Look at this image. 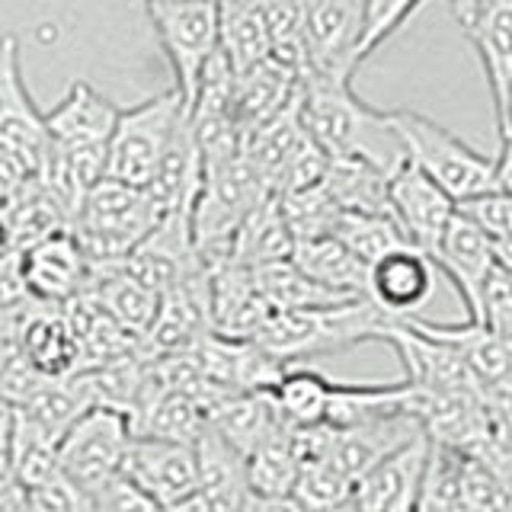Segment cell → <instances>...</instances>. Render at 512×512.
Wrapping results in <instances>:
<instances>
[{
	"label": "cell",
	"mask_w": 512,
	"mask_h": 512,
	"mask_svg": "<svg viewBox=\"0 0 512 512\" xmlns=\"http://www.w3.org/2000/svg\"><path fill=\"white\" fill-rule=\"evenodd\" d=\"M461 500L468 512H509V477L461 455Z\"/></svg>",
	"instance_id": "obj_36"
},
{
	"label": "cell",
	"mask_w": 512,
	"mask_h": 512,
	"mask_svg": "<svg viewBox=\"0 0 512 512\" xmlns=\"http://www.w3.org/2000/svg\"><path fill=\"white\" fill-rule=\"evenodd\" d=\"M250 4H256V7H260V4H263V0H250Z\"/></svg>",
	"instance_id": "obj_43"
},
{
	"label": "cell",
	"mask_w": 512,
	"mask_h": 512,
	"mask_svg": "<svg viewBox=\"0 0 512 512\" xmlns=\"http://www.w3.org/2000/svg\"><path fill=\"white\" fill-rule=\"evenodd\" d=\"M410 512H413V509H410Z\"/></svg>",
	"instance_id": "obj_44"
},
{
	"label": "cell",
	"mask_w": 512,
	"mask_h": 512,
	"mask_svg": "<svg viewBox=\"0 0 512 512\" xmlns=\"http://www.w3.org/2000/svg\"><path fill=\"white\" fill-rule=\"evenodd\" d=\"M272 400H276L279 413L292 426H311L324 423L327 400H330V378L317 372L311 365H288L282 378L269 388Z\"/></svg>",
	"instance_id": "obj_31"
},
{
	"label": "cell",
	"mask_w": 512,
	"mask_h": 512,
	"mask_svg": "<svg viewBox=\"0 0 512 512\" xmlns=\"http://www.w3.org/2000/svg\"><path fill=\"white\" fill-rule=\"evenodd\" d=\"M0 148L20 157L29 173H36L48 151L42 109L29 96L16 36H0Z\"/></svg>",
	"instance_id": "obj_11"
},
{
	"label": "cell",
	"mask_w": 512,
	"mask_h": 512,
	"mask_svg": "<svg viewBox=\"0 0 512 512\" xmlns=\"http://www.w3.org/2000/svg\"><path fill=\"white\" fill-rule=\"evenodd\" d=\"M132 436V423L122 413L90 407L61 436L58 471L84 493L103 500V493L122 477V464Z\"/></svg>",
	"instance_id": "obj_8"
},
{
	"label": "cell",
	"mask_w": 512,
	"mask_h": 512,
	"mask_svg": "<svg viewBox=\"0 0 512 512\" xmlns=\"http://www.w3.org/2000/svg\"><path fill=\"white\" fill-rule=\"evenodd\" d=\"M144 189H148V196L157 205L160 215L192 212V202H196L202 189V151L186 116L176 125V132L154 164V173H151V180L144 183Z\"/></svg>",
	"instance_id": "obj_21"
},
{
	"label": "cell",
	"mask_w": 512,
	"mask_h": 512,
	"mask_svg": "<svg viewBox=\"0 0 512 512\" xmlns=\"http://www.w3.org/2000/svg\"><path fill=\"white\" fill-rule=\"evenodd\" d=\"M324 192L340 212L391 215L388 205V173L365 164V160L330 157L324 173Z\"/></svg>",
	"instance_id": "obj_26"
},
{
	"label": "cell",
	"mask_w": 512,
	"mask_h": 512,
	"mask_svg": "<svg viewBox=\"0 0 512 512\" xmlns=\"http://www.w3.org/2000/svg\"><path fill=\"white\" fill-rule=\"evenodd\" d=\"M205 333H212V308H208V269L199 266L160 292L157 314L138 349L148 359L170 356L192 349Z\"/></svg>",
	"instance_id": "obj_10"
},
{
	"label": "cell",
	"mask_w": 512,
	"mask_h": 512,
	"mask_svg": "<svg viewBox=\"0 0 512 512\" xmlns=\"http://www.w3.org/2000/svg\"><path fill=\"white\" fill-rule=\"evenodd\" d=\"M388 119L404 144V157L423 170L448 199L458 202L480 189H512V141H500V154H480L436 119L413 109H391Z\"/></svg>",
	"instance_id": "obj_2"
},
{
	"label": "cell",
	"mask_w": 512,
	"mask_h": 512,
	"mask_svg": "<svg viewBox=\"0 0 512 512\" xmlns=\"http://www.w3.org/2000/svg\"><path fill=\"white\" fill-rule=\"evenodd\" d=\"M330 234L359 256L365 266L381 260L397 247H410L394 215H368V212H336Z\"/></svg>",
	"instance_id": "obj_32"
},
{
	"label": "cell",
	"mask_w": 512,
	"mask_h": 512,
	"mask_svg": "<svg viewBox=\"0 0 512 512\" xmlns=\"http://www.w3.org/2000/svg\"><path fill=\"white\" fill-rule=\"evenodd\" d=\"M292 247H295V237L279 212L276 196H269L266 202L256 205L244 218V224L237 228L234 244H231V260L244 266H266V263L288 260Z\"/></svg>",
	"instance_id": "obj_28"
},
{
	"label": "cell",
	"mask_w": 512,
	"mask_h": 512,
	"mask_svg": "<svg viewBox=\"0 0 512 512\" xmlns=\"http://www.w3.org/2000/svg\"><path fill=\"white\" fill-rule=\"evenodd\" d=\"M493 96L496 132L512 141V0H484L464 26Z\"/></svg>",
	"instance_id": "obj_13"
},
{
	"label": "cell",
	"mask_w": 512,
	"mask_h": 512,
	"mask_svg": "<svg viewBox=\"0 0 512 512\" xmlns=\"http://www.w3.org/2000/svg\"><path fill=\"white\" fill-rule=\"evenodd\" d=\"M436 285V266L416 247H397L368 266L365 298L388 317L404 320L423 308Z\"/></svg>",
	"instance_id": "obj_17"
},
{
	"label": "cell",
	"mask_w": 512,
	"mask_h": 512,
	"mask_svg": "<svg viewBox=\"0 0 512 512\" xmlns=\"http://www.w3.org/2000/svg\"><path fill=\"white\" fill-rule=\"evenodd\" d=\"M394 317L375 308L365 295L320 304V308L269 311L253 340L285 365L314 356H330L359 343H381L384 327Z\"/></svg>",
	"instance_id": "obj_3"
},
{
	"label": "cell",
	"mask_w": 512,
	"mask_h": 512,
	"mask_svg": "<svg viewBox=\"0 0 512 512\" xmlns=\"http://www.w3.org/2000/svg\"><path fill=\"white\" fill-rule=\"evenodd\" d=\"M240 512H311L295 493H282V496H244Z\"/></svg>",
	"instance_id": "obj_40"
},
{
	"label": "cell",
	"mask_w": 512,
	"mask_h": 512,
	"mask_svg": "<svg viewBox=\"0 0 512 512\" xmlns=\"http://www.w3.org/2000/svg\"><path fill=\"white\" fill-rule=\"evenodd\" d=\"M218 52L234 74L269 58V32L263 10L250 0H218Z\"/></svg>",
	"instance_id": "obj_25"
},
{
	"label": "cell",
	"mask_w": 512,
	"mask_h": 512,
	"mask_svg": "<svg viewBox=\"0 0 512 512\" xmlns=\"http://www.w3.org/2000/svg\"><path fill=\"white\" fill-rule=\"evenodd\" d=\"M304 276L333 288L340 295H365L368 266L349 247H343L333 234H320L308 240H295L292 256H288Z\"/></svg>",
	"instance_id": "obj_24"
},
{
	"label": "cell",
	"mask_w": 512,
	"mask_h": 512,
	"mask_svg": "<svg viewBox=\"0 0 512 512\" xmlns=\"http://www.w3.org/2000/svg\"><path fill=\"white\" fill-rule=\"evenodd\" d=\"M288 426L282 423L269 432V436L250 448L244 455V474H247V493L250 496H282L292 493L298 464L292 455V442H288Z\"/></svg>",
	"instance_id": "obj_30"
},
{
	"label": "cell",
	"mask_w": 512,
	"mask_h": 512,
	"mask_svg": "<svg viewBox=\"0 0 512 512\" xmlns=\"http://www.w3.org/2000/svg\"><path fill=\"white\" fill-rule=\"evenodd\" d=\"M16 346L42 378L80 372V346L61 304H36L16 330Z\"/></svg>",
	"instance_id": "obj_20"
},
{
	"label": "cell",
	"mask_w": 512,
	"mask_h": 512,
	"mask_svg": "<svg viewBox=\"0 0 512 512\" xmlns=\"http://www.w3.org/2000/svg\"><path fill=\"white\" fill-rule=\"evenodd\" d=\"M480 4H484V0H452V13H455V20H458L461 29L471 23V16L477 13Z\"/></svg>",
	"instance_id": "obj_42"
},
{
	"label": "cell",
	"mask_w": 512,
	"mask_h": 512,
	"mask_svg": "<svg viewBox=\"0 0 512 512\" xmlns=\"http://www.w3.org/2000/svg\"><path fill=\"white\" fill-rule=\"evenodd\" d=\"M160 218L144 186L100 176L80 199L71 234L90 263H119Z\"/></svg>",
	"instance_id": "obj_5"
},
{
	"label": "cell",
	"mask_w": 512,
	"mask_h": 512,
	"mask_svg": "<svg viewBox=\"0 0 512 512\" xmlns=\"http://www.w3.org/2000/svg\"><path fill=\"white\" fill-rule=\"evenodd\" d=\"M122 477L148 493L164 509L186 500L199 487L192 445L154 436H132L122 464Z\"/></svg>",
	"instance_id": "obj_14"
},
{
	"label": "cell",
	"mask_w": 512,
	"mask_h": 512,
	"mask_svg": "<svg viewBox=\"0 0 512 512\" xmlns=\"http://www.w3.org/2000/svg\"><path fill=\"white\" fill-rule=\"evenodd\" d=\"M429 436L420 429L391 455L375 461L356 484H352V503L356 512H410L416 490L429 461Z\"/></svg>",
	"instance_id": "obj_15"
},
{
	"label": "cell",
	"mask_w": 512,
	"mask_h": 512,
	"mask_svg": "<svg viewBox=\"0 0 512 512\" xmlns=\"http://www.w3.org/2000/svg\"><path fill=\"white\" fill-rule=\"evenodd\" d=\"M90 407L93 404H90L84 375L74 372L68 378H42L36 388L29 391L23 404H16L13 410L20 413L29 426H36L42 436L61 442V436L71 429V423Z\"/></svg>",
	"instance_id": "obj_23"
},
{
	"label": "cell",
	"mask_w": 512,
	"mask_h": 512,
	"mask_svg": "<svg viewBox=\"0 0 512 512\" xmlns=\"http://www.w3.org/2000/svg\"><path fill=\"white\" fill-rule=\"evenodd\" d=\"M144 10L189 112L205 64L218 52V0H144Z\"/></svg>",
	"instance_id": "obj_6"
},
{
	"label": "cell",
	"mask_w": 512,
	"mask_h": 512,
	"mask_svg": "<svg viewBox=\"0 0 512 512\" xmlns=\"http://www.w3.org/2000/svg\"><path fill=\"white\" fill-rule=\"evenodd\" d=\"M208 308L212 330L234 340H253L269 314V304L253 282V269L234 260L208 269Z\"/></svg>",
	"instance_id": "obj_19"
},
{
	"label": "cell",
	"mask_w": 512,
	"mask_h": 512,
	"mask_svg": "<svg viewBox=\"0 0 512 512\" xmlns=\"http://www.w3.org/2000/svg\"><path fill=\"white\" fill-rule=\"evenodd\" d=\"M119 106L90 87L87 80H71L61 100L42 112L45 135L52 151L68 170L80 196L100 180L106 170V144L116 125Z\"/></svg>",
	"instance_id": "obj_4"
},
{
	"label": "cell",
	"mask_w": 512,
	"mask_h": 512,
	"mask_svg": "<svg viewBox=\"0 0 512 512\" xmlns=\"http://www.w3.org/2000/svg\"><path fill=\"white\" fill-rule=\"evenodd\" d=\"M250 269H253L256 288H260V295L269 304V311L320 308V304L356 298V295H340V292H333V288L314 282L311 276H304V272L292 260H279V263H266V266H250Z\"/></svg>",
	"instance_id": "obj_29"
},
{
	"label": "cell",
	"mask_w": 512,
	"mask_h": 512,
	"mask_svg": "<svg viewBox=\"0 0 512 512\" xmlns=\"http://www.w3.org/2000/svg\"><path fill=\"white\" fill-rule=\"evenodd\" d=\"M16 269L32 301L39 304H64L87 288L90 260L80 250L71 228H61L36 240L32 247L16 253Z\"/></svg>",
	"instance_id": "obj_12"
},
{
	"label": "cell",
	"mask_w": 512,
	"mask_h": 512,
	"mask_svg": "<svg viewBox=\"0 0 512 512\" xmlns=\"http://www.w3.org/2000/svg\"><path fill=\"white\" fill-rule=\"evenodd\" d=\"M477 320L503 340L512 336V266L496 263L487 272L484 288H480Z\"/></svg>",
	"instance_id": "obj_37"
},
{
	"label": "cell",
	"mask_w": 512,
	"mask_h": 512,
	"mask_svg": "<svg viewBox=\"0 0 512 512\" xmlns=\"http://www.w3.org/2000/svg\"><path fill=\"white\" fill-rule=\"evenodd\" d=\"M455 215L484 234L500 260L512 266V189L490 186L455 202Z\"/></svg>",
	"instance_id": "obj_34"
},
{
	"label": "cell",
	"mask_w": 512,
	"mask_h": 512,
	"mask_svg": "<svg viewBox=\"0 0 512 512\" xmlns=\"http://www.w3.org/2000/svg\"><path fill=\"white\" fill-rule=\"evenodd\" d=\"M420 4H423V0H388V7H384V13L378 16V23L368 29V36L362 39V58L372 55L384 39H391L394 32L416 13V7H420Z\"/></svg>",
	"instance_id": "obj_38"
},
{
	"label": "cell",
	"mask_w": 512,
	"mask_h": 512,
	"mask_svg": "<svg viewBox=\"0 0 512 512\" xmlns=\"http://www.w3.org/2000/svg\"><path fill=\"white\" fill-rule=\"evenodd\" d=\"M20 493H23L26 512H103V500L84 493L61 471L48 474L45 480H39V484H32Z\"/></svg>",
	"instance_id": "obj_35"
},
{
	"label": "cell",
	"mask_w": 512,
	"mask_h": 512,
	"mask_svg": "<svg viewBox=\"0 0 512 512\" xmlns=\"http://www.w3.org/2000/svg\"><path fill=\"white\" fill-rule=\"evenodd\" d=\"M413 512H468L461 500V452L432 442Z\"/></svg>",
	"instance_id": "obj_33"
},
{
	"label": "cell",
	"mask_w": 512,
	"mask_h": 512,
	"mask_svg": "<svg viewBox=\"0 0 512 512\" xmlns=\"http://www.w3.org/2000/svg\"><path fill=\"white\" fill-rule=\"evenodd\" d=\"M10 429H13V404H10V400L0 397V452H7Z\"/></svg>",
	"instance_id": "obj_41"
},
{
	"label": "cell",
	"mask_w": 512,
	"mask_h": 512,
	"mask_svg": "<svg viewBox=\"0 0 512 512\" xmlns=\"http://www.w3.org/2000/svg\"><path fill=\"white\" fill-rule=\"evenodd\" d=\"M429 263L439 272H445V279L455 285V292L461 295L464 308H468V317L477 320L480 288H484L487 272L496 263H503L490 240L480 234L474 224L464 221L461 215H452L445 224L442 237H439V244L429 253Z\"/></svg>",
	"instance_id": "obj_18"
},
{
	"label": "cell",
	"mask_w": 512,
	"mask_h": 512,
	"mask_svg": "<svg viewBox=\"0 0 512 512\" xmlns=\"http://www.w3.org/2000/svg\"><path fill=\"white\" fill-rule=\"evenodd\" d=\"M103 512H167V509L157 500H151L144 490H138L135 484H128L125 477H119L103 493Z\"/></svg>",
	"instance_id": "obj_39"
},
{
	"label": "cell",
	"mask_w": 512,
	"mask_h": 512,
	"mask_svg": "<svg viewBox=\"0 0 512 512\" xmlns=\"http://www.w3.org/2000/svg\"><path fill=\"white\" fill-rule=\"evenodd\" d=\"M388 205L407 244L426 256L439 244L448 218L455 215V202L423 170H416L410 160H404L388 176Z\"/></svg>",
	"instance_id": "obj_16"
},
{
	"label": "cell",
	"mask_w": 512,
	"mask_h": 512,
	"mask_svg": "<svg viewBox=\"0 0 512 512\" xmlns=\"http://www.w3.org/2000/svg\"><path fill=\"white\" fill-rule=\"evenodd\" d=\"M87 292L103 304V311L128 330L141 346V336L148 333L157 314V292L138 282L122 263H90Z\"/></svg>",
	"instance_id": "obj_22"
},
{
	"label": "cell",
	"mask_w": 512,
	"mask_h": 512,
	"mask_svg": "<svg viewBox=\"0 0 512 512\" xmlns=\"http://www.w3.org/2000/svg\"><path fill=\"white\" fill-rule=\"evenodd\" d=\"M365 0H308L304 4V74L352 80L362 58Z\"/></svg>",
	"instance_id": "obj_9"
},
{
	"label": "cell",
	"mask_w": 512,
	"mask_h": 512,
	"mask_svg": "<svg viewBox=\"0 0 512 512\" xmlns=\"http://www.w3.org/2000/svg\"><path fill=\"white\" fill-rule=\"evenodd\" d=\"M192 458H196L199 490L240 509V503H244V496H247L244 455H240L237 448H231L212 426L205 423L196 442H192Z\"/></svg>",
	"instance_id": "obj_27"
},
{
	"label": "cell",
	"mask_w": 512,
	"mask_h": 512,
	"mask_svg": "<svg viewBox=\"0 0 512 512\" xmlns=\"http://www.w3.org/2000/svg\"><path fill=\"white\" fill-rule=\"evenodd\" d=\"M183 116L186 109L176 87L157 93L132 109H119L106 144L103 176H112V180H122L128 186H144L151 180L154 164L164 154L167 141L173 138Z\"/></svg>",
	"instance_id": "obj_7"
},
{
	"label": "cell",
	"mask_w": 512,
	"mask_h": 512,
	"mask_svg": "<svg viewBox=\"0 0 512 512\" xmlns=\"http://www.w3.org/2000/svg\"><path fill=\"white\" fill-rule=\"evenodd\" d=\"M298 119L304 135L327 157L365 160L388 176L407 160L388 112L359 100L352 80L304 74Z\"/></svg>",
	"instance_id": "obj_1"
}]
</instances>
